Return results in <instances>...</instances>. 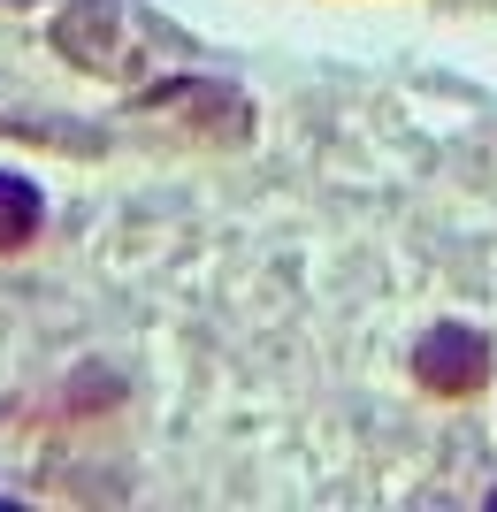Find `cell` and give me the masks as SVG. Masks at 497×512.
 <instances>
[{
	"mask_svg": "<svg viewBox=\"0 0 497 512\" xmlns=\"http://www.w3.org/2000/svg\"><path fill=\"white\" fill-rule=\"evenodd\" d=\"M39 222H46L39 192H31L23 176H0V253H16V245H31V237H39Z\"/></svg>",
	"mask_w": 497,
	"mask_h": 512,
	"instance_id": "cell-4",
	"label": "cell"
},
{
	"mask_svg": "<svg viewBox=\"0 0 497 512\" xmlns=\"http://www.w3.org/2000/svg\"><path fill=\"white\" fill-rule=\"evenodd\" d=\"M54 46H62V62L92 69L108 85H146L161 62L192 54V39L169 16L130 8V0H69L62 16H54Z\"/></svg>",
	"mask_w": 497,
	"mask_h": 512,
	"instance_id": "cell-1",
	"label": "cell"
},
{
	"mask_svg": "<svg viewBox=\"0 0 497 512\" xmlns=\"http://www.w3.org/2000/svg\"><path fill=\"white\" fill-rule=\"evenodd\" d=\"M130 115H161V123H184L199 146H245L253 138V107L238 100L230 85H153V92H130Z\"/></svg>",
	"mask_w": 497,
	"mask_h": 512,
	"instance_id": "cell-2",
	"label": "cell"
},
{
	"mask_svg": "<svg viewBox=\"0 0 497 512\" xmlns=\"http://www.w3.org/2000/svg\"><path fill=\"white\" fill-rule=\"evenodd\" d=\"M413 375H421V390H436V398H467V390L490 383V344H482L475 329H429L421 352H413Z\"/></svg>",
	"mask_w": 497,
	"mask_h": 512,
	"instance_id": "cell-3",
	"label": "cell"
}]
</instances>
